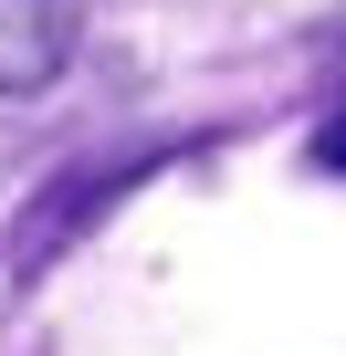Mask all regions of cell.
Returning a JSON list of instances; mask_svg holds the SVG:
<instances>
[{"instance_id":"2","label":"cell","mask_w":346,"mask_h":356,"mask_svg":"<svg viewBox=\"0 0 346 356\" xmlns=\"http://www.w3.org/2000/svg\"><path fill=\"white\" fill-rule=\"evenodd\" d=\"M84 42V0H0V95H42Z\"/></svg>"},{"instance_id":"1","label":"cell","mask_w":346,"mask_h":356,"mask_svg":"<svg viewBox=\"0 0 346 356\" xmlns=\"http://www.w3.org/2000/svg\"><path fill=\"white\" fill-rule=\"evenodd\" d=\"M168 157H179V147H136V157H74L63 178H42V189L11 210V241H0V262H11V283H32V273H53L116 200H136L147 189V178L168 168Z\"/></svg>"},{"instance_id":"3","label":"cell","mask_w":346,"mask_h":356,"mask_svg":"<svg viewBox=\"0 0 346 356\" xmlns=\"http://www.w3.org/2000/svg\"><path fill=\"white\" fill-rule=\"evenodd\" d=\"M315 168H325V178H346V105L315 126Z\"/></svg>"}]
</instances>
